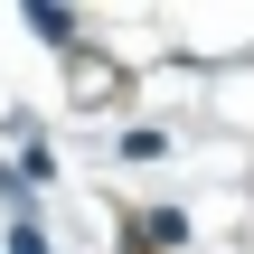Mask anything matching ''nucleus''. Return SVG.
Returning <instances> with one entry per match:
<instances>
[{
	"instance_id": "f257e3e1",
	"label": "nucleus",
	"mask_w": 254,
	"mask_h": 254,
	"mask_svg": "<svg viewBox=\"0 0 254 254\" xmlns=\"http://www.w3.org/2000/svg\"><path fill=\"white\" fill-rule=\"evenodd\" d=\"M179 245H189V217L179 207H141L123 226V254H179Z\"/></svg>"
},
{
	"instance_id": "f03ea898",
	"label": "nucleus",
	"mask_w": 254,
	"mask_h": 254,
	"mask_svg": "<svg viewBox=\"0 0 254 254\" xmlns=\"http://www.w3.org/2000/svg\"><path fill=\"white\" fill-rule=\"evenodd\" d=\"M28 28H38L47 47H75V38H85V19H75V9H57V0H28Z\"/></svg>"
},
{
	"instance_id": "7ed1b4c3",
	"label": "nucleus",
	"mask_w": 254,
	"mask_h": 254,
	"mask_svg": "<svg viewBox=\"0 0 254 254\" xmlns=\"http://www.w3.org/2000/svg\"><path fill=\"white\" fill-rule=\"evenodd\" d=\"M160 151H170V132H151V123H132V132L113 141V160H160Z\"/></svg>"
},
{
	"instance_id": "20e7f679",
	"label": "nucleus",
	"mask_w": 254,
	"mask_h": 254,
	"mask_svg": "<svg viewBox=\"0 0 254 254\" xmlns=\"http://www.w3.org/2000/svg\"><path fill=\"white\" fill-rule=\"evenodd\" d=\"M9 254H47V236H38L28 217H19V226H9Z\"/></svg>"
}]
</instances>
